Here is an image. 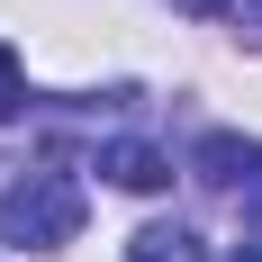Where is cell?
Here are the masks:
<instances>
[{"instance_id":"obj_1","label":"cell","mask_w":262,"mask_h":262,"mask_svg":"<svg viewBox=\"0 0 262 262\" xmlns=\"http://www.w3.org/2000/svg\"><path fill=\"white\" fill-rule=\"evenodd\" d=\"M81 235V181L73 172H27V181L0 190V244H27V253H54V244Z\"/></svg>"},{"instance_id":"obj_2","label":"cell","mask_w":262,"mask_h":262,"mask_svg":"<svg viewBox=\"0 0 262 262\" xmlns=\"http://www.w3.org/2000/svg\"><path fill=\"white\" fill-rule=\"evenodd\" d=\"M190 163H199V181H208V190H244V181L262 190V145H244V136H208Z\"/></svg>"},{"instance_id":"obj_3","label":"cell","mask_w":262,"mask_h":262,"mask_svg":"<svg viewBox=\"0 0 262 262\" xmlns=\"http://www.w3.org/2000/svg\"><path fill=\"white\" fill-rule=\"evenodd\" d=\"M100 172H108L118 190H163V181H172V154H163V145L118 136V145H100Z\"/></svg>"},{"instance_id":"obj_4","label":"cell","mask_w":262,"mask_h":262,"mask_svg":"<svg viewBox=\"0 0 262 262\" xmlns=\"http://www.w3.org/2000/svg\"><path fill=\"white\" fill-rule=\"evenodd\" d=\"M127 262H208V244L190 235V226H145L127 244Z\"/></svg>"},{"instance_id":"obj_5","label":"cell","mask_w":262,"mask_h":262,"mask_svg":"<svg viewBox=\"0 0 262 262\" xmlns=\"http://www.w3.org/2000/svg\"><path fill=\"white\" fill-rule=\"evenodd\" d=\"M18 108H27V73H18V54L0 46V127H9Z\"/></svg>"},{"instance_id":"obj_6","label":"cell","mask_w":262,"mask_h":262,"mask_svg":"<svg viewBox=\"0 0 262 262\" xmlns=\"http://www.w3.org/2000/svg\"><path fill=\"white\" fill-rule=\"evenodd\" d=\"M172 9H190V18H253L262 27V0H172Z\"/></svg>"},{"instance_id":"obj_7","label":"cell","mask_w":262,"mask_h":262,"mask_svg":"<svg viewBox=\"0 0 262 262\" xmlns=\"http://www.w3.org/2000/svg\"><path fill=\"white\" fill-rule=\"evenodd\" d=\"M235 262H262V244H244V253H235Z\"/></svg>"}]
</instances>
